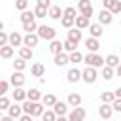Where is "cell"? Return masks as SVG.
I'll list each match as a JSON object with an SVG mask.
<instances>
[{"instance_id": "6da1fadb", "label": "cell", "mask_w": 121, "mask_h": 121, "mask_svg": "<svg viewBox=\"0 0 121 121\" xmlns=\"http://www.w3.org/2000/svg\"><path fill=\"white\" fill-rule=\"evenodd\" d=\"M83 62L87 66H93V68H104L106 66V59H102L98 53H87L83 57Z\"/></svg>"}, {"instance_id": "7a4b0ae2", "label": "cell", "mask_w": 121, "mask_h": 121, "mask_svg": "<svg viewBox=\"0 0 121 121\" xmlns=\"http://www.w3.org/2000/svg\"><path fill=\"white\" fill-rule=\"evenodd\" d=\"M36 34L40 36V40H47V42L57 40V30L53 26H47V25H40V28H38Z\"/></svg>"}, {"instance_id": "3957f363", "label": "cell", "mask_w": 121, "mask_h": 121, "mask_svg": "<svg viewBox=\"0 0 121 121\" xmlns=\"http://www.w3.org/2000/svg\"><path fill=\"white\" fill-rule=\"evenodd\" d=\"M78 9H79L81 15H85V17H91V15L95 13L91 0H79V2H78Z\"/></svg>"}, {"instance_id": "277c9868", "label": "cell", "mask_w": 121, "mask_h": 121, "mask_svg": "<svg viewBox=\"0 0 121 121\" xmlns=\"http://www.w3.org/2000/svg\"><path fill=\"white\" fill-rule=\"evenodd\" d=\"M85 115H87L85 108L78 106V108H74V110L68 113V121H83V119H85Z\"/></svg>"}, {"instance_id": "5b68a950", "label": "cell", "mask_w": 121, "mask_h": 121, "mask_svg": "<svg viewBox=\"0 0 121 121\" xmlns=\"http://www.w3.org/2000/svg\"><path fill=\"white\" fill-rule=\"evenodd\" d=\"M96 78H98V74H96V68H93V66H87V68L83 70V81H85V83H95V81H96Z\"/></svg>"}, {"instance_id": "8992f818", "label": "cell", "mask_w": 121, "mask_h": 121, "mask_svg": "<svg viewBox=\"0 0 121 121\" xmlns=\"http://www.w3.org/2000/svg\"><path fill=\"white\" fill-rule=\"evenodd\" d=\"M66 79H68L70 83H78L79 79H83V72H81V70H78V68L74 66V68H70V70H68Z\"/></svg>"}, {"instance_id": "52a82bcc", "label": "cell", "mask_w": 121, "mask_h": 121, "mask_svg": "<svg viewBox=\"0 0 121 121\" xmlns=\"http://www.w3.org/2000/svg\"><path fill=\"white\" fill-rule=\"evenodd\" d=\"M98 115H100V119L108 121V119L113 115V108H112V104H102V106H98Z\"/></svg>"}, {"instance_id": "ba28073f", "label": "cell", "mask_w": 121, "mask_h": 121, "mask_svg": "<svg viewBox=\"0 0 121 121\" xmlns=\"http://www.w3.org/2000/svg\"><path fill=\"white\" fill-rule=\"evenodd\" d=\"M112 21H113V13L110 9H102L98 13V23L100 25H112Z\"/></svg>"}, {"instance_id": "9c48e42d", "label": "cell", "mask_w": 121, "mask_h": 121, "mask_svg": "<svg viewBox=\"0 0 121 121\" xmlns=\"http://www.w3.org/2000/svg\"><path fill=\"white\" fill-rule=\"evenodd\" d=\"M25 81H26V78L23 76V72H13V76L9 78V83H11L13 87H23Z\"/></svg>"}, {"instance_id": "30bf717a", "label": "cell", "mask_w": 121, "mask_h": 121, "mask_svg": "<svg viewBox=\"0 0 121 121\" xmlns=\"http://www.w3.org/2000/svg\"><path fill=\"white\" fill-rule=\"evenodd\" d=\"M85 47L89 49V53H96V51L100 49V43H98V38H93V36H89V38L85 40Z\"/></svg>"}, {"instance_id": "8fae6325", "label": "cell", "mask_w": 121, "mask_h": 121, "mask_svg": "<svg viewBox=\"0 0 121 121\" xmlns=\"http://www.w3.org/2000/svg\"><path fill=\"white\" fill-rule=\"evenodd\" d=\"M53 62H55V66H66V64L70 62V55H68L66 51H62V53H59V55H55V59H53Z\"/></svg>"}, {"instance_id": "7c38bea8", "label": "cell", "mask_w": 121, "mask_h": 121, "mask_svg": "<svg viewBox=\"0 0 121 121\" xmlns=\"http://www.w3.org/2000/svg\"><path fill=\"white\" fill-rule=\"evenodd\" d=\"M13 100H15V102H25V100H28V91H25L23 87H15V91H13Z\"/></svg>"}, {"instance_id": "4fadbf2b", "label": "cell", "mask_w": 121, "mask_h": 121, "mask_svg": "<svg viewBox=\"0 0 121 121\" xmlns=\"http://www.w3.org/2000/svg\"><path fill=\"white\" fill-rule=\"evenodd\" d=\"M38 42H40V36L34 32V34H25V43L23 45H26V47H36L38 45Z\"/></svg>"}, {"instance_id": "5bb4252c", "label": "cell", "mask_w": 121, "mask_h": 121, "mask_svg": "<svg viewBox=\"0 0 121 121\" xmlns=\"http://www.w3.org/2000/svg\"><path fill=\"white\" fill-rule=\"evenodd\" d=\"M23 43H25V36H21L19 32H11L9 34V45L11 47H15V45H21L23 47Z\"/></svg>"}, {"instance_id": "9a60e30c", "label": "cell", "mask_w": 121, "mask_h": 121, "mask_svg": "<svg viewBox=\"0 0 121 121\" xmlns=\"http://www.w3.org/2000/svg\"><path fill=\"white\" fill-rule=\"evenodd\" d=\"M30 74L36 76V78H42V76L45 74V66H43L42 62H34V64L30 66Z\"/></svg>"}, {"instance_id": "2e32d148", "label": "cell", "mask_w": 121, "mask_h": 121, "mask_svg": "<svg viewBox=\"0 0 121 121\" xmlns=\"http://www.w3.org/2000/svg\"><path fill=\"white\" fill-rule=\"evenodd\" d=\"M53 112L57 113V117L66 115V113H68V102H57V104L53 106Z\"/></svg>"}, {"instance_id": "e0dca14e", "label": "cell", "mask_w": 121, "mask_h": 121, "mask_svg": "<svg viewBox=\"0 0 121 121\" xmlns=\"http://www.w3.org/2000/svg\"><path fill=\"white\" fill-rule=\"evenodd\" d=\"M23 113H25V112H23V106H19V104L9 106V110H8V115H9V117H13V119H19Z\"/></svg>"}, {"instance_id": "ac0fdd59", "label": "cell", "mask_w": 121, "mask_h": 121, "mask_svg": "<svg viewBox=\"0 0 121 121\" xmlns=\"http://www.w3.org/2000/svg\"><path fill=\"white\" fill-rule=\"evenodd\" d=\"M19 19H21V23H23V25H25V23H32V21H36V13H34V11H30V9H26V11H21Z\"/></svg>"}, {"instance_id": "d6986e66", "label": "cell", "mask_w": 121, "mask_h": 121, "mask_svg": "<svg viewBox=\"0 0 121 121\" xmlns=\"http://www.w3.org/2000/svg\"><path fill=\"white\" fill-rule=\"evenodd\" d=\"M49 51L53 55H59V53L64 51V43H60L59 40H53V42H49Z\"/></svg>"}, {"instance_id": "ffe728a7", "label": "cell", "mask_w": 121, "mask_h": 121, "mask_svg": "<svg viewBox=\"0 0 121 121\" xmlns=\"http://www.w3.org/2000/svg\"><path fill=\"white\" fill-rule=\"evenodd\" d=\"M66 102H68V106L78 108V106H81V95H78V93H70L68 98H66Z\"/></svg>"}, {"instance_id": "44dd1931", "label": "cell", "mask_w": 121, "mask_h": 121, "mask_svg": "<svg viewBox=\"0 0 121 121\" xmlns=\"http://www.w3.org/2000/svg\"><path fill=\"white\" fill-rule=\"evenodd\" d=\"M62 15H64V11H60L59 6H51V8H49V15H47V17H51V19H55V21H60Z\"/></svg>"}, {"instance_id": "7402d4cb", "label": "cell", "mask_w": 121, "mask_h": 121, "mask_svg": "<svg viewBox=\"0 0 121 121\" xmlns=\"http://www.w3.org/2000/svg\"><path fill=\"white\" fill-rule=\"evenodd\" d=\"M91 25H89V17H85V15H78L76 17V28H79V30H83V28H89Z\"/></svg>"}, {"instance_id": "603a6c76", "label": "cell", "mask_w": 121, "mask_h": 121, "mask_svg": "<svg viewBox=\"0 0 121 121\" xmlns=\"http://www.w3.org/2000/svg\"><path fill=\"white\" fill-rule=\"evenodd\" d=\"M68 40H72V42H76V43H79L81 42V30L79 28H70L68 30Z\"/></svg>"}, {"instance_id": "cb8c5ba5", "label": "cell", "mask_w": 121, "mask_h": 121, "mask_svg": "<svg viewBox=\"0 0 121 121\" xmlns=\"http://www.w3.org/2000/svg\"><path fill=\"white\" fill-rule=\"evenodd\" d=\"M119 64H121V59H119L117 55H113V53H112V55H108V57H106V66H110V68H117Z\"/></svg>"}, {"instance_id": "d4e9b609", "label": "cell", "mask_w": 121, "mask_h": 121, "mask_svg": "<svg viewBox=\"0 0 121 121\" xmlns=\"http://www.w3.org/2000/svg\"><path fill=\"white\" fill-rule=\"evenodd\" d=\"M100 100H102V104H113V100H115V93H112V91H104V93H100Z\"/></svg>"}, {"instance_id": "484cf974", "label": "cell", "mask_w": 121, "mask_h": 121, "mask_svg": "<svg viewBox=\"0 0 121 121\" xmlns=\"http://www.w3.org/2000/svg\"><path fill=\"white\" fill-rule=\"evenodd\" d=\"M89 32H91V36H93V38H100L104 30H102V25H100V23H95V25H91V26H89Z\"/></svg>"}, {"instance_id": "4316f807", "label": "cell", "mask_w": 121, "mask_h": 121, "mask_svg": "<svg viewBox=\"0 0 121 121\" xmlns=\"http://www.w3.org/2000/svg\"><path fill=\"white\" fill-rule=\"evenodd\" d=\"M38 28H40V26H38L36 21H32V23H25V25H23V30H25L26 34H34V32H38Z\"/></svg>"}, {"instance_id": "83f0119b", "label": "cell", "mask_w": 121, "mask_h": 121, "mask_svg": "<svg viewBox=\"0 0 121 121\" xmlns=\"http://www.w3.org/2000/svg\"><path fill=\"white\" fill-rule=\"evenodd\" d=\"M0 57L2 59H11L13 57V47L11 45H2L0 47Z\"/></svg>"}, {"instance_id": "f1b7e54d", "label": "cell", "mask_w": 121, "mask_h": 121, "mask_svg": "<svg viewBox=\"0 0 121 121\" xmlns=\"http://www.w3.org/2000/svg\"><path fill=\"white\" fill-rule=\"evenodd\" d=\"M32 55H34V53H32V49H30V47H26V45H23V47L19 49V57H21V59H25V60H30V59H32Z\"/></svg>"}, {"instance_id": "f546056e", "label": "cell", "mask_w": 121, "mask_h": 121, "mask_svg": "<svg viewBox=\"0 0 121 121\" xmlns=\"http://www.w3.org/2000/svg\"><path fill=\"white\" fill-rule=\"evenodd\" d=\"M60 25L64 26V28H74L76 26V19H72V17H66V15H62V19H60Z\"/></svg>"}, {"instance_id": "4dcf8cb0", "label": "cell", "mask_w": 121, "mask_h": 121, "mask_svg": "<svg viewBox=\"0 0 121 121\" xmlns=\"http://www.w3.org/2000/svg\"><path fill=\"white\" fill-rule=\"evenodd\" d=\"M42 102H43V106H55L59 100H57V96H55V95H51V93H49V95H43Z\"/></svg>"}, {"instance_id": "1f68e13d", "label": "cell", "mask_w": 121, "mask_h": 121, "mask_svg": "<svg viewBox=\"0 0 121 121\" xmlns=\"http://www.w3.org/2000/svg\"><path fill=\"white\" fill-rule=\"evenodd\" d=\"M21 106H23V112H25V113L32 115V113H34V106H36V102H32V100H25Z\"/></svg>"}, {"instance_id": "d6a6232c", "label": "cell", "mask_w": 121, "mask_h": 121, "mask_svg": "<svg viewBox=\"0 0 121 121\" xmlns=\"http://www.w3.org/2000/svg\"><path fill=\"white\" fill-rule=\"evenodd\" d=\"M43 96H42V93L38 91V89H30L28 91V100H32V102H40Z\"/></svg>"}, {"instance_id": "836d02e7", "label": "cell", "mask_w": 121, "mask_h": 121, "mask_svg": "<svg viewBox=\"0 0 121 121\" xmlns=\"http://www.w3.org/2000/svg\"><path fill=\"white\" fill-rule=\"evenodd\" d=\"M64 51L70 55V53H74V51H78V43L76 42H72V40H66L64 42Z\"/></svg>"}, {"instance_id": "e575fe53", "label": "cell", "mask_w": 121, "mask_h": 121, "mask_svg": "<svg viewBox=\"0 0 121 121\" xmlns=\"http://www.w3.org/2000/svg\"><path fill=\"white\" fill-rule=\"evenodd\" d=\"M83 57H85V55H81L79 51H74V53H70V62L76 66L78 62H83Z\"/></svg>"}, {"instance_id": "d590c367", "label": "cell", "mask_w": 121, "mask_h": 121, "mask_svg": "<svg viewBox=\"0 0 121 121\" xmlns=\"http://www.w3.org/2000/svg\"><path fill=\"white\" fill-rule=\"evenodd\" d=\"M13 66H15V72H23V70L26 68V60L19 57V59H15V60H13Z\"/></svg>"}, {"instance_id": "8d00e7d4", "label": "cell", "mask_w": 121, "mask_h": 121, "mask_svg": "<svg viewBox=\"0 0 121 121\" xmlns=\"http://www.w3.org/2000/svg\"><path fill=\"white\" fill-rule=\"evenodd\" d=\"M113 76H115V70H113V68H110V66H104V68H102V78H104L106 81H110Z\"/></svg>"}, {"instance_id": "74e56055", "label": "cell", "mask_w": 121, "mask_h": 121, "mask_svg": "<svg viewBox=\"0 0 121 121\" xmlns=\"http://www.w3.org/2000/svg\"><path fill=\"white\" fill-rule=\"evenodd\" d=\"M43 112H45V106H43V102H36L32 117H42V115H43Z\"/></svg>"}, {"instance_id": "f35d334b", "label": "cell", "mask_w": 121, "mask_h": 121, "mask_svg": "<svg viewBox=\"0 0 121 121\" xmlns=\"http://www.w3.org/2000/svg\"><path fill=\"white\" fill-rule=\"evenodd\" d=\"M34 13H36V17H38V19H43L45 15H49V9H47V8H43V6H36Z\"/></svg>"}, {"instance_id": "ab89813d", "label": "cell", "mask_w": 121, "mask_h": 121, "mask_svg": "<svg viewBox=\"0 0 121 121\" xmlns=\"http://www.w3.org/2000/svg\"><path fill=\"white\" fill-rule=\"evenodd\" d=\"M42 121H57V113L53 110H45L42 115Z\"/></svg>"}, {"instance_id": "60d3db41", "label": "cell", "mask_w": 121, "mask_h": 121, "mask_svg": "<svg viewBox=\"0 0 121 121\" xmlns=\"http://www.w3.org/2000/svg\"><path fill=\"white\" fill-rule=\"evenodd\" d=\"M15 8H17L19 11H26V8H28V0H15Z\"/></svg>"}, {"instance_id": "b9f144b4", "label": "cell", "mask_w": 121, "mask_h": 121, "mask_svg": "<svg viewBox=\"0 0 121 121\" xmlns=\"http://www.w3.org/2000/svg\"><path fill=\"white\" fill-rule=\"evenodd\" d=\"M2 45H9V34H6L4 30L0 32V47Z\"/></svg>"}, {"instance_id": "7bdbcfd3", "label": "cell", "mask_w": 121, "mask_h": 121, "mask_svg": "<svg viewBox=\"0 0 121 121\" xmlns=\"http://www.w3.org/2000/svg\"><path fill=\"white\" fill-rule=\"evenodd\" d=\"M9 98L8 96H0V110H9Z\"/></svg>"}, {"instance_id": "ee69618b", "label": "cell", "mask_w": 121, "mask_h": 121, "mask_svg": "<svg viewBox=\"0 0 121 121\" xmlns=\"http://www.w3.org/2000/svg\"><path fill=\"white\" fill-rule=\"evenodd\" d=\"M64 15H66V17H72V19H76V17H78V15H76V8H74V6H68V8L64 9Z\"/></svg>"}, {"instance_id": "f6af8a7d", "label": "cell", "mask_w": 121, "mask_h": 121, "mask_svg": "<svg viewBox=\"0 0 121 121\" xmlns=\"http://www.w3.org/2000/svg\"><path fill=\"white\" fill-rule=\"evenodd\" d=\"M8 87H9V81L2 79V81H0V95H2V96H4L6 93H8Z\"/></svg>"}, {"instance_id": "bcb514c9", "label": "cell", "mask_w": 121, "mask_h": 121, "mask_svg": "<svg viewBox=\"0 0 121 121\" xmlns=\"http://www.w3.org/2000/svg\"><path fill=\"white\" fill-rule=\"evenodd\" d=\"M115 2H117V0H102V8L112 11V8H113V4H115Z\"/></svg>"}, {"instance_id": "7dc6e473", "label": "cell", "mask_w": 121, "mask_h": 121, "mask_svg": "<svg viewBox=\"0 0 121 121\" xmlns=\"http://www.w3.org/2000/svg\"><path fill=\"white\" fill-rule=\"evenodd\" d=\"M112 13H113V15H119V13H121V0H117V2L113 4V8H112Z\"/></svg>"}, {"instance_id": "c3c4849f", "label": "cell", "mask_w": 121, "mask_h": 121, "mask_svg": "<svg viewBox=\"0 0 121 121\" xmlns=\"http://www.w3.org/2000/svg\"><path fill=\"white\" fill-rule=\"evenodd\" d=\"M112 108H113V112H121V98H115L113 104H112Z\"/></svg>"}, {"instance_id": "681fc988", "label": "cell", "mask_w": 121, "mask_h": 121, "mask_svg": "<svg viewBox=\"0 0 121 121\" xmlns=\"http://www.w3.org/2000/svg\"><path fill=\"white\" fill-rule=\"evenodd\" d=\"M38 6H43V8L49 9V8H51V2H49V0H38Z\"/></svg>"}, {"instance_id": "f907efd6", "label": "cell", "mask_w": 121, "mask_h": 121, "mask_svg": "<svg viewBox=\"0 0 121 121\" xmlns=\"http://www.w3.org/2000/svg\"><path fill=\"white\" fill-rule=\"evenodd\" d=\"M19 121H32V115H28V113H23V115L19 117Z\"/></svg>"}, {"instance_id": "816d5d0a", "label": "cell", "mask_w": 121, "mask_h": 121, "mask_svg": "<svg viewBox=\"0 0 121 121\" xmlns=\"http://www.w3.org/2000/svg\"><path fill=\"white\" fill-rule=\"evenodd\" d=\"M113 93H115V98H121V87H117Z\"/></svg>"}, {"instance_id": "f5cc1de1", "label": "cell", "mask_w": 121, "mask_h": 121, "mask_svg": "<svg viewBox=\"0 0 121 121\" xmlns=\"http://www.w3.org/2000/svg\"><path fill=\"white\" fill-rule=\"evenodd\" d=\"M0 121H13V117H9V115H4V117H0Z\"/></svg>"}, {"instance_id": "db71d44e", "label": "cell", "mask_w": 121, "mask_h": 121, "mask_svg": "<svg viewBox=\"0 0 121 121\" xmlns=\"http://www.w3.org/2000/svg\"><path fill=\"white\" fill-rule=\"evenodd\" d=\"M115 76H119V78H121V64L115 68Z\"/></svg>"}, {"instance_id": "11a10c76", "label": "cell", "mask_w": 121, "mask_h": 121, "mask_svg": "<svg viewBox=\"0 0 121 121\" xmlns=\"http://www.w3.org/2000/svg\"><path fill=\"white\" fill-rule=\"evenodd\" d=\"M57 121H68V117L66 115H60V117H57Z\"/></svg>"}, {"instance_id": "9f6ffc18", "label": "cell", "mask_w": 121, "mask_h": 121, "mask_svg": "<svg viewBox=\"0 0 121 121\" xmlns=\"http://www.w3.org/2000/svg\"><path fill=\"white\" fill-rule=\"evenodd\" d=\"M119 25H121V21H119Z\"/></svg>"}]
</instances>
